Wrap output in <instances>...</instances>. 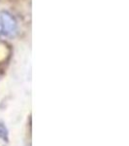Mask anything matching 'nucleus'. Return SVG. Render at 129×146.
I'll use <instances>...</instances> for the list:
<instances>
[{"label":"nucleus","mask_w":129,"mask_h":146,"mask_svg":"<svg viewBox=\"0 0 129 146\" xmlns=\"http://www.w3.org/2000/svg\"><path fill=\"white\" fill-rule=\"evenodd\" d=\"M0 136H1L3 139H8V133H7L6 128L2 124H0Z\"/></svg>","instance_id":"2"},{"label":"nucleus","mask_w":129,"mask_h":146,"mask_svg":"<svg viewBox=\"0 0 129 146\" xmlns=\"http://www.w3.org/2000/svg\"><path fill=\"white\" fill-rule=\"evenodd\" d=\"M18 33V23L10 13L0 12V37H15Z\"/></svg>","instance_id":"1"}]
</instances>
